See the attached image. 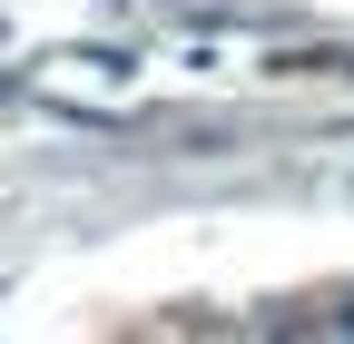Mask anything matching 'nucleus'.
Instances as JSON below:
<instances>
[{
    "label": "nucleus",
    "mask_w": 354,
    "mask_h": 344,
    "mask_svg": "<svg viewBox=\"0 0 354 344\" xmlns=\"http://www.w3.org/2000/svg\"><path fill=\"white\" fill-rule=\"evenodd\" d=\"M99 69H109V59H59L50 79H59V89H69V99H109V79H99Z\"/></svg>",
    "instance_id": "f257e3e1"
},
{
    "label": "nucleus",
    "mask_w": 354,
    "mask_h": 344,
    "mask_svg": "<svg viewBox=\"0 0 354 344\" xmlns=\"http://www.w3.org/2000/svg\"><path fill=\"white\" fill-rule=\"evenodd\" d=\"M335 334H354V305H344V315H335Z\"/></svg>",
    "instance_id": "f03ea898"
}]
</instances>
